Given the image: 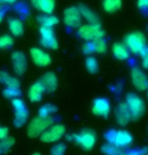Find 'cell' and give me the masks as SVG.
<instances>
[{"mask_svg":"<svg viewBox=\"0 0 148 155\" xmlns=\"http://www.w3.org/2000/svg\"><path fill=\"white\" fill-rule=\"evenodd\" d=\"M66 140L69 142H74L85 151L91 150L97 144V135L94 131L85 129L78 134L71 133L66 136Z\"/></svg>","mask_w":148,"mask_h":155,"instance_id":"obj_1","label":"cell"},{"mask_svg":"<svg viewBox=\"0 0 148 155\" xmlns=\"http://www.w3.org/2000/svg\"><path fill=\"white\" fill-rule=\"evenodd\" d=\"M52 124H54V120L50 118H43V117H35L31 121L28 123L27 128L28 136L31 138H37L40 137Z\"/></svg>","mask_w":148,"mask_h":155,"instance_id":"obj_2","label":"cell"},{"mask_svg":"<svg viewBox=\"0 0 148 155\" xmlns=\"http://www.w3.org/2000/svg\"><path fill=\"white\" fill-rule=\"evenodd\" d=\"M125 102L130 110L132 120H138L143 116V114L145 113V104L144 101L139 95L130 92L126 95Z\"/></svg>","mask_w":148,"mask_h":155,"instance_id":"obj_3","label":"cell"},{"mask_svg":"<svg viewBox=\"0 0 148 155\" xmlns=\"http://www.w3.org/2000/svg\"><path fill=\"white\" fill-rule=\"evenodd\" d=\"M77 33L81 39L85 41H90V42H94V41L98 39H103L104 37V31L100 27V23L81 25L78 28Z\"/></svg>","mask_w":148,"mask_h":155,"instance_id":"obj_4","label":"cell"},{"mask_svg":"<svg viewBox=\"0 0 148 155\" xmlns=\"http://www.w3.org/2000/svg\"><path fill=\"white\" fill-rule=\"evenodd\" d=\"M125 45L133 54H140L146 48V37L141 31H133L125 38Z\"/></svg>","mask_w":148,"mask_h":155,"instance_id":"obj_5","label":"cell"},{"mask_svg":"<svg viewBox=\"0 0 148 155\" xmlns=\"http://www.w3.org/2000/svg\"><path fill=\"white\" fill-rule=\"evenodd\" d=\"M66 134V128L62 124H52L42 135L40 136V140L43 143H57L60 141Z\"/></svg>","mask_w":148,"mask_h":155,"instance_id":"obj_6","label":"cell"},{"mask_svg":"<svg viewBox=\"0 0 148 155\" xmlns=\"http://www.w3.org/2000/svg\"><path fill=\"white\" fill-rule=\"evenodd\" d=\"M11 104L14 109V120L13 124L16 128H21L25 125L28 119V110L25 101L18 97L11 99Z\"/></svg>","mask_w":148,"mask_h":155,"instance_id":"obj_7","label":"cell"},{"mask_svg":"<svg viewBox=\"0 0 148 155\" xmlns=\"http://www.w3.org/2000/svg\"><path fill=\"white\" fill-rule=\"evenodd\" d=\"M63 21H64L66 27L70 28H79L81 25V21H82V16H81L78 6H71L65 9L64 15H63Z\"/></svg>","mask_w":148,"mask_h":155,"instance_id":"obj_8","label":"cell"},{"mask_svg":"<svg viewBox=\"0 0 148 155\" xmlns=\"http://www.w3.org/2000/svg\"><path fill=\"white\" fill-rule=\"evenodd\" d=\"M40 36H41V45L44 48L55 50L58 48V41L52 28L41 27L40 28Z\"/></svg>","mask_w":148,"mask_h":155,"instance_id":"obj_9","label":"cell"},{"mask_svg":"<svg viewBox=\"0 0 148 155\" xmlns=\"http://www.w3.org/2000/svg\"><path fill=\"white\" fill-rule=\"evenodd\" d=\"M131 81L134 87L139 91H146L148 89V77L138 67L131 70Z\"/></svg>","mask_w":148,"mask_h":155,"instance_id":"obj_10","label":"cell"},{"mask_svg":"<svg viewBox=\"0 0 148 155\" xmlns=\"http://www.w3.org/2000/svg\"><path fill=\"white\" fill-rule=\"evenodd\" d=\"M11 63H12L13 70L16 75H24L28 68V59L27 56L20 51H14L11 54Z\"/></svg>","mask_w":148,"mask_h":155,"instance_id":"obj_11","label":"cell"},{"mask_svg":"<svg viewBox=\"0 0 148 155\" xmlns=\"http://www.w3.org/2000/svg\"><path fill=\"white\" fill-rule=\"evenodd\" d=\"M91 112L94 116L107 118L111 113V104L107 98L98 97L92 102Z\"/></svg>","mask_w":148,"mask_h":155,"instance_id":"obj_12","label":"cell"},{"mask_svg":"<svg viewBox=\"0 0 148 155\" xmlns=\"http://www.w3.org/2000/svg\"><path fill=\"white\" fill-rule=\"evenodd\" d=\"M31 58L34 64L39 67H47L51 64L52 59L47 52L40 48H33L30 51Z\"/></svg>","mask_w":148,"mask_h":155,"instance_id":"obj_13","label":"cell"},{"mask_svg":"<svg viewBox=\"0 0 148 155\" xmlns=\"http://www.w3.org/2000/svg\"><path fill=\"white\" fill-rule=\"evenodd\" d=\"M115 119H116V122L120 126H122V127L127 126L132 120L131 114H130V110L125 101L120 102V104H118V106L116 107Z\"/></svg>","mask_w":148,"mask_h":155,"instance_id":"obj_14","label":"cell"},{"mask_svg":"<svg viewBox=\"0 0 148 155\" xmlns=\"http://www.w3.org/2000/svg\"><path fill=\"white\" fill-rule=\"evenodd\" d=\"M133 143V136L131 133L126 130H116L114 140H113V144L118 146L119 148L123 149L129 147Z\"/></svg>","mask_w":148,"mask_h":155,"instance_id":"obj_15","label":"cell"},{"mask_svg":"<svg viewBox=\"0 0 148 155\" xmlns=\"http://www.w3.org/2000/svg\"><path fill=\"white\" fill-rule=\"evenodd\" d=\"M45 92L46 90L44 86H43V84L41 83V81H38V82L31 84V86L28 91V97L31 102H40L42 101Z\"/></svg>","mask_w":148,"mask_h":155,"instance_id":"obj_16","label":"cell"},{"mask_svg":"<svg viewBox=\"0 0 148 155\" xmlns=\"http://www.w3.org/2000/svg\"><path fill=\"white\" fill-rule=\"evenodd\" d=\"M41 83L43 84L45 90L47 92H54L57 89L58 86V79L57 76L53 72H47L43 75L41 78Z\"/></svg>","mask_w":148,"mask_h":155,"instance_id":"obj_17","label":"cell"},{"mask_svg":"<svg viewBox=\"0 0 148 155\" xmlns=\"http://www.w3.org/2000/svg\"><path fill=\"white\" fill-rule=\"evenodd\" d=\"M31 2L35 8L44 14L52 13L56 6V0H31Z\"/></svg>","mask_w":148,"mask_h":155,"instance_id":"obj_18","label":"cell"},{"mask_svg":"<svg viewBox=\"0 0 148 155\" xmlns=\"http://www.w3.org/2000/svg\"><path fill=\"white\" fill-rule=\"evenodd\" d=\"M112 52H113L114 57L121 61L129 59V57H130L129 49L127 48L125 44H122V43H115L114 45H113Z\"/></svg>","mask_w":148,"mask_h":155,"instance_id":"obj_19","label":"cell"},{"mask_svg":"<svg viewBox=\"0 0 148 155\" xmlns=\"http://www.w3.org/2000/svg\"><path fill=\"white\" fill-rule=\"evenodd\" d=\"M78 8L80 10L82 18L85 19L88 23H100V18H98L97 14L94 11H92L90 8H88L87 6L82 4H80Z\"/></svg>","mask_w":148,"mask_h":155,"instance_id":"obj_20","label":"cell"},{"mask_svg":"<svg viewBox=\"0 0 148 155\" xmlns=\"http://www.w3.org/2000/svg\"><path fill=\"white\" fill-rule=\"evenodd\" d=\"M8 28L13 37H20L24 34V22L18 18H10L8 20Z\"/></svg>","mask_w":148,"mask_h":155,"instance_id":"obj_21","label":"cell"},{"mask_svg":"<svg viewBox=\"0 0 148 155\" xmlns=\"http://www.w3.org/2000/svg\"><path fill=\"white\" fill-rule=\"evenodd\" d=\"M0 83L4 84L6 87H15L19 88L20 83L17 78L13 77L5 71H0Z\"/></svg>","mask_w":148,"mask_h":155,"instance_id":"obj_22","label":"cell"},{"mask_svg":"<svg viewBox=\"0 0 148 155\" xmlns=\"http://www.w3.org/2000/svg\"><path fill=\"white\" fill-rule=\"evenodd\" d=\"M38 21L41 25V27H46V28H53L55 25H58L59 19L57 16L53 15L52 13L50 14H43L38 17Z\"/></svg>","mask_w":148,"mask_h":155,"instance_id":"obj_23","label":"cell"},{"mask_svg":"<svg viewBox=\"0 0 148 155\" xmlns=\"http://www.w3.org/2000/svg\"><path fill=\"white\" fill-rule=\"evenodd\" d=\"M122 7V0H104L103 8L106 12L114 13Z\"/></svg>","mask_w":148,"mask_h":155,"instance_id":"obj_24","label":"cell"},{"mask_svg":"<svg viewBox=\"0 0 148 155\" xmlns=\"http://www.w3.org/2000/svg\"><path fill=\"white\" fill-rule=\"evenodd\" d=\"M100 151L103 152V154L104 155H121L122 151L121 148H119L118 146H116L113 143H106L101 146Z\"/></svg>","mask_w":148,"mask_h":155,"instance_id":"obj_25","label":"cell"},{"mask_svg":"<svg viewBox=\"0 0 148 155\" xmlns=\"http://www.w3.org/2000/svg\"><path fill=\"white\" fill-rule=\"evenodd\" d=\"M57 112V107L51 104H46L42 106L39 110V116L43 118H50V117Z\"/></svg>","mask_w":148,"mask_h":155,"instance_id":"obj_26","label":"cell"},{"mask_svg":"<svg viewBox=\"0 0 148 155\" xmlns=\"http://www.w3.org/2000/svg\"><path fill=\"white\" fill-rule=\"evenodd\" d=\"M13 145L14 139L11 137H6V138L0 140V155L6 154L7 152H9Z\"/></svg>","mask_w":148,"mask_h":155,"instance_id":"obj_27","label":"cell"},{"mask_svg":"<svg viewBox=\"0 0 148 155\" xmlns=\"http://www.w3.org/2000/svg\"><path fill=\"white\" fill-rule=\"evenodd\" d=\"M85 67L86 69H87V71L89 73H92V74H94V73H97L98 71V62L97 60L95 59L94 57H88L87 59L85 60Z\"/></svg>","mask_w":148,"mask_h":155,"instance_id":"obj_28","label":"cell"},{"mask_svg":"<svg viewBox=\"0 0 148 155\" xmlns=\"http://www.w3.org/2000/svg\"><path fill=\"white\" fill-rule=\"evenodd\" d=\"M107 49H108V46H107V43L104 40V38L94 41V50L95 53L104 54L107 52Z\"/></svg>","mask_w":148,"mask_h":155,"instance_id":"obj_29","label":"cell"},{"mask_svg":"<svg viewBox=\"0 0 148 155\" xmlns=\"http://www.w3.org/2000/svg\"><path fill=\"white\" fill-rule=\"evenodd\" d=\"M13 38L9 35H3L0 37V50L8 49L13 45Z\"/></svg>","mask_w":148,"mask_h":155,"instance_id":"obj_30","label":"cell"},{"mask_svg":"<svg viewBox=\"0 0 148 155\" xmlns=\"http://www.w3.org/2000/svg\"><path fill=\"white\" fill-rule=\"evenodd\" d=\"M3 95L6 98H10V99L16 98L20 95V89L15 88V87H6L3 90Z\"/></svg>","mask_w":148,"mask_h":155,"instance_id":"obj_31","label":"cell"},{"mask_svg":"<svg viewBox=\"0 0 148 155\" xmlns=\"http://www.w3.org/2000/svg\"><path fill=\"white\" fill-rule=\"evenodd\" d=\"M66 152V145L64 143H55L51 148L50 155H64Z\"/></svg>","mask_w":148,"mask_h":155,"instance_id":"obj_32","label":"cell"},{"mask_svg":"<svg viewBox=\"0 0 148 155\" xmlns=\"http://www.w3.org/2000/svg\"><path fill=\"white\" fill-rule=\"evenodd\" d=\"M128 155H148V147L136 148L127 153Z\"/></svg>","mask_w":148,"mask_h":155,"instance_id":"obj_33","label":"cell"},{"mask_svg":"<svg viewBox=\"0 0 148 155\" xmlns=\"http://www.w3.org/2000/svg\"><path fill=\"white\" fill-rule=\"evenodd\" d=\"M82 52H83L84 54H86V55L91 54L92 52H94V42L87 41V42L84 44L83 47H82Z\"/></svg>","mask_w":148,"mask_h":155,"instance_id":"obj_34","label":"cell"},{"mask_svg":"<svg viewBox=\"0 0 148 155\" xmlns=\"http://www.w3.org/2000/svg\"><path fill=\"white\" fill-rule=\"evenodd\" d=\"M142 58V67L145 69H148V49L147 47L140 53Z\"/></svg>","mask_w":148,"mask_h":155,"instance_id":"obj_35","label":"cell"},{"mask_svg":"<svg viewBox=\"0 0 148 155\" xmlns=\"http://www.w3.org/2000/svg\"><path fill=\"white\" fill-rule=\"evenodd\" d=\"M137 6L140 10H148V0H137Z\"/></svg>","mask_w":148,"mask_h":155,"instance_id":"obj_36","label":"cell"},{"mask_svg":"<svg viewBox=\"0 0 148 155\" xmlns=\"http://www.w3.org/2000/svg\"><path fill=\"white\" fill-rule=\"evenodd\" d=\"M8 132H9V130H8L7 127L0 126V140H2V139L8 137Z\"/></svg>","mask_w":148,"mask_h":155,"instance_id":"obj_37","label":"cell"},{"mask_svg":"<svg viewBox=\"0 0 148 155\" xmlns=\"http://www.w3.org/2000/svg\"><path fill=\"white\" fill-rule=\"evenodd\" d=\"M17 0H0L1 4H14L16 3Z\"/></svg>","mask_w":148,"mask_h":155,"instance_id":"obj_38","label":"cell"},{"mask_svg":"<svg viewBox=\"0 0 148 155\" xmlns=\"http://www.w3.org/2000/svg\"><path fill=\"white\" fill-rule=\"evenodd\" d=\"M4 14H5L4 10L3 9H0V23L2 22V20H3V18H4Z\"/></svg>","mask_w":148,"mask_h":155,"instance_id":"obj_39","label":"cell"},{"mask_svg":"<svg viewBox=\"0 0 148 155\" xmlns=\"http://www.w3.org/2000/svg\"><path fill=\"white\" fill-rule=\"evenodd\" d=\"M33 155H41V153H39V152H36V153H34Z\"/></svg>","mask_w":148,"mask_h":155,"instance_id":"obj_40","label":"cell"},{"mask_svg":"<svg viewBox=\"0 0 148 155\" xmlns=\"http://www.w3.org/2000/svg\"><path fill=\"white\" fill-rule=\"evenodd\" d=\"M121 155H128V154H123V153H122Z\"/></svg>","mask_w":148,"mask_h":155,"instance_id":"obj_41","label":"cell"},{"mask_svg":"<svg viewBox=\"0 0 148 155\" xmlns=\"http://www.w3.org/2000/svg\"><path fill=\"white\" fill-rule=\"evenodd\" d=\"M147 97H148V89H147Z\"/></svg>","mask_w":148,"mask_h":155,"instance_id":"obj_42","label":"cell"},{"mask_svg":"<svg viewBox=\"0 0 148 155\" xmlns=\"http://www.w3.org/2000/svg\"><path fill=\"white\" fill-rule=\"evenodd\" d=\"M147 49H148V47H147Z\"/></svg>","mask_w":148,"mask_h":155,"instance_id":"obj_43","label":"cell"}]
</instances>
